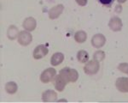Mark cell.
Listing matches in <instances>:
<instances>
[{"instance_id": "1", "label": "cell", "mask_w": 128, "mask_h": 103, "mask_svg": "<svg viewBox=\"0 0 128 103\" xmlns=\"http://www.w3.org/2000/svg\"><path fill=\"white\" fill-rule=\"evenodd\" d=\"M79 78V73L75 69L65 67L62 69L59 75L55 78V88L57 91L62 92L68 82H75Z\"/></svg>"}, {"instance_id": "2", "label": "cell", "mask_w": 128, "mask_h": 103, "mask_svg": "<svg viewBox=\"0 0 128 103\" xmlns=\"http://www.w3.org/2000/svg\"><path fill=\"white\" fill-rule=\"evenodd\" d=\"M99 69H100V63H99L98 60H96V59H93L92 60L88 61L86 63V65L84 67V71L86 75L92 76L98 73Z\"/></svg>"}, {"instance_id": "3", "label": "cell", "mask_w": 128, "mask_h": 103, "mask_svg": "<svg viewBox=\"0 0 128 103\" xmlns=\"http://www.w3.org/2000/svg\"><path fill=\"white\" fill-rule=\"evenodd\" d=\"M56 77V71L54 68H47L41 73L40 81L44 83H48V82L53 81Z\"/></svg>"}, {"instance_id": "4", "label": "cell", "mask_w": 128, "mask_h": 103, "mask_svg": "<svg viewBox=\"0 0 128 103\" xmlns=\"http://www.w3.org/2000/svg\"><path fill=\"white\" fill-rule=\"evenodd\" d=\"M32 41V35L29 33V31L23 30L20 31L18 35V43L23 46H26Z\"/></svg>"}, {"instance_id": "5", "label": "cell", "mask_w": 128, "mask_h": 103, "mask_svg": "<svg viewBox=\"0 0 128 103\" xmlns=\"http://www.w3.org/2000/svg\"><path fill=\"white\" fill-rule=\"evenodd\" d=\"M108 27L114 32H119V31L122 29V27H123L122 21L118 16H114L109 21Z\"/></svg>"}, {"instance_id": "6", "label": "cell", "mask_w": 128, "mask_h": 103, "mask_svg": "<svg viewBox=\"0 0 128 103\" xmlns=\"http://www.w3.org/2000/svg\"><path fill=\"white\" fill-rule=\"evenodd\" d=\"M49 49L47 48V46H45L44 45H38L36 46V48L34 51V58L35 59H40L42 58H44L48 54Z\"/></svg>"}, {"instance_id": "7", "label": "cell", "mask_w": 128, "mask_h": 103, "mask_svg": "<svg viewBox=\"0 0 128 103\" xmlns=\"http://www.w3.org/2000/svg\"><path fill=\"white\" fill-rule=\"evenodd\" d=\"M106 43V38L102 34H96L92 38V45L95 48H101Z\"/></svg>"}, {"instance_id": "8", "label": "cell", "mask_w": 128, "mask_h": 103, "mask_svg": "<svg viewBox=\"0 0 128 103\" xmlns=\"http://www.w3.org/2000/svg\"><path fill=\"white\" fill-rule=\"evenodd\" d=\"M116 88L121 93H128V77H119L115 82Z\"/></svg>"}, {"instance_id": "9", "label": "cell", "mask_w": 128, "mask_h": 103, "mask_svg": "<svg viewBox=\"0 0 128 103\" xmlns=\"http://www.w3.org/2000/svg\"><path fill=\"white\" fill-rule=\"evenodd\" d=\"M63 10H64L63 5H56L55 7L51 8L48 12L50 19L55 20V19H56V18H58L59 16L62 14Z\"/></svg>"}, {"instance_id": "10", "label": "cell", "mask_w": 128, "mask_h": 103, "mask_svg": "<svg viewBox=\"0 0 128 103\" xmlns=\"http://www.w3.org/2000/svg\"><path fill=\"white\" fill-rule=\"evenodd\" d=\"M42 100L44 102L49 101H56L57 100V94L54 90H46L42 94Z\"/></svg>"}, {"instance_id": "11", "label": "cell", "mask_w": 128, "mask_h": 103, "mask_svg": "<svg viewBox=\"0 0 128 103\" xmlns=\"http://www.w3.org/2000/svg\"><path fill=\"white\" fill-rule=\"evenodd\" d=\"M22 26L25 28V30L26 31H34L35 28H36L37 26V22L36 20L34 19V17H28L24 20L23 23H22Z\"/></svg>"}, {"instance_id": "12", "label": "cell", "mask_w": 128, "mask_h": 103, "mask_svg": "<svg viewBox=\"0 0 128 103\" xmlns=\"http://www.w3.org/2000/svg\"><path fill=\"white\" fill-rule=\"evenodd\" d=\"M64 60V55L62 53H56L50 58V64L53 66L61 65Z\"/></svg>"}, {"instance_id": "13", "label": "cell", "mask_w": 128, "mask_h": 103, "mask_svg": "<svg viewBox=\"0 0 128 103\" xmlns=\"http://www.w3.org/2000/svg\"><path fill=\"white\" fill-rule=\"evenodd\" d=\"M19 34H20V32H19V30H18L17 27L15 25H10L7 30V36H8V38L11 40H15L16 37H18Z\"/></svg>"}, {"instance_id": "14", "label": "cell", "mask_w": 128, "mask_h": 103, "mask_svg": "<svg viewBox=\"0 0 128 103\" xmlns=\"http://www.w3.org/2000/svg\"><path fill=\"white\" fill-rule=\"evenodd\" d=\"M74 40L77 43H84L87 40V34L83 30L78 31L74 34Z\"/></svg>"}, {"instance_id": "15", "label": "cell", "mask_w": 128, "mask_h": 103, "mask_svg": "<svg viewBox=\"0 0 128 103\" xmlns=\"http://www.w3.org/2000/svg\"><path fill=\"white\" fill-rule=\"evenodd\" d=\"M18 86L15 82H9L5 84V91L10 94H13L17 92Z\"/></svg>"}, {"instance_id": "16", "label": "cell", "mask_w": 128, "mask_h": 103, "mask_svg": "<svg viewBox=\"0 0 128 103\" xmlns=\"http://www.w3.org/2000/svg\"><path fill=\"white\" fill-rule=\"evenodd\" d=\"M77 59L80 63H87L89 61V54L86 51L80 50L77 53Z\"/></svg>"}, {"instance_id": "17", "label": "cell", "mask_w": 128, "mask_h": 103, "mask_svg": "<svg viewBox=\"0 0 128 103\" xmlns=\"http://www.w3.org/2000/svg\"><path fill=\"white\" fill-rule=\"evenodd\" d=\"M104 58H105V53L104 51H100V50L96 51V52H95L93 54V59L98 61L104 60Z\"/></svg>"}, {"instance_id": "18", "label": "cell", "mask_w": 128, "mask_h": 103, "mask_svg": "<svg viewBox=\"0 0 128 103\" xmlns=\"http://www.w3.org/2000/svg\"><path fill=\"white\" fill-rule=\"evenodd\" d=\"M118 70L120 71L123 72V73L128 74V64L127 63L120 64L119 66H118Z\"/></svg>"}, {"instance_id": "19", "label": "cell", "mask_w": 128, "mask_h": 103, "mask_svg": "<svg viewBox=\"0 0 128 103\" xmlns=\"http://www.w3.org/2000/svg\"><path fill=\"white\" fill-rule=\"evenodd\" d=\"M114 1L115 0H98V2L101 5H102L105 7H108V8H110Z\"/></svg>"}, {"instance_id": "20", "label": "cell", "mask_w": 128, "mask_h": 103, "mask_svg": "<svg viewBox=\"0 0 128 103\" xmlns=\"http://www.w3.org/2000/svg\"><path fill=\"white\" fill-rule=\"evenodd\" d=\"M75 1H76V3L80 6H86L87 5L88 0H75Z\"/></svg>"}, {"instance_id": "21", "label": "cell", "mask_w": 128, "mask_h": 103, "mask_svg": "<svg viewBox=\"0 0 128 103\" xmlns=\"http://www.w3.org/2000/svg\"><path fill=\"white\" fill-rule=\"evenodd\" d=\"M117 1H118L119 4H123V3H125L126 0H117Z\"/></svg>"}]
</instances>
